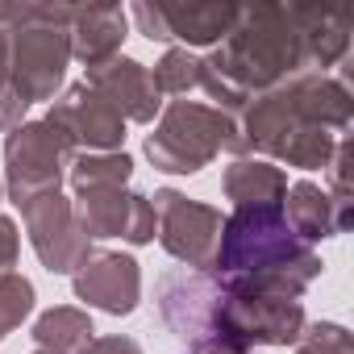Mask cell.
<instances>
[{
	"label": "cell",
	"instance_id": "obj_1",
	"mask_svg": "<svg viewBox=\"0 0 354 354\" xmlns=\"http://www.w3.org/2000/svg\"><path fill=\"white\" fill-rule=\"evenodd\" d=\"M317 275L321 259L288 230L279 205L234 209V217L221 225V246L213 259V279L221 292L296 300Z\"/></svg>",
	"mask_w": 354,
	"mask_h": 354
},
{
	"label": "cell",
	"instance_id": "obj_2",
	"mask_svg": "<svg viewBox=\"0 0 354 354\" xmlns=\"http://www.w3.org/2000/svg\"><path fill=\"white\" fill-rule=\"evenodd\" d=\"M201 63L217 71L225 84H234L242 96H250V92L275 88L288 75H300L308 59L288 5H250V9H238V26L230 30L225 46Z\"/></svg>",
	"mask_w": 354,
	"mask_h": 354
},
{
	"label": "cell",
	"instance_id": "obj_3",
	"mask_svg": "<svg viewBox=\"0 0 354 354\" xmlns=\"http://www.w3.org/2000/svg\"><path fill=\"white\" fill-rule=\"evenodd\" d=\"M217 150L246 154L250 146L230 113L196 104V100H171L158 129L146 138V158L171 175H192V171L209 167L217 158Z\"/></svg>",
	"mask_w": 354,
	"mask_h": 354
},
{
	"label": "cell",
	"instance_id": "obj_4",
	"mask_svg": "<svg viewBox=\"0 0 354 354\" xmlns=\"http://www.w3.org/2000/svg\"><path fill=\"white\" fill-rule=\"evenodd\" d=\"M13 21H21V30H9V88L26 104L50 100L55 88L63 84L71 38L63 26L42 21V5L13 9Z\"/></svg>",
	"mask_w": 354,
	"mask_h": 354
},
{
	"label": "cell",
	"instance_id": "obj_5",
	"mask_svg": "<svg viewBox=\"0 0 354 354\" xmlns=\"http://www.w3.org/2000/svg\"><path fill=\"white\" fill-rule=\"evenodd\" d=\"M300 333H304V308L296 300L221 292L209 342H230L246 350V346H288L300 342Z\"/></svg>",
	"mask_w": 354,
	"mask_h": 354
},
{
	"label": "cell",
	"instance_id": "obj_6",
	"mask_svg": "<svg viewBox=\"0 0 354 354\" xmlns=\"http://www.w3.org/2000/svg\"><path fill=\"white\" fill-rule=\"evenodd\" d=\"M75 146L46 121L38 125H17L5 142V162H9V196L13 205H30L46 192H59L63 167L71 162Z\"/></svg>",
	"mask_w": 354,
	"mask_h": 354
},
{
	"label": "cell",
	"instance_id": "obj_7",
	"mask_svg": "<svg viewBox=\"0 0 354 354\" xmlns=\"http://www.w3.org/2000/svg\"><path fill=\"white\" fill-rule=\"evenodd\" d=\"M154 217H158V242L171 259H180L188 271H213L217 246H221V225L225 217L201 201H188L175 188L154 192Z\"/></svg>",
	"mask_w": 354,
	"mask_h": 354
},
{
	"label": "cell",
	"instance_id": "obj_8",
	"mask_svg": "<svg viewBox=\"0 0 354 354\" xmlns=\"http://www.w3.org/2000/svg\"><path fill=\"white\" fill-rule=\"evenodd\" d=\"M21 217H26L30 242H34V250H38V259H42L46 271H55V275L80 271L84 259L92 254V238L75 221V209H71L67 196L46 192V196L21 205Z\"/></svg>",
	"mask_w": 354,
	"mask_h": 354
},
{
	"label": "cell",
	"instance_id": "obj_9",
	"mask_svg": "<svg viewBox=\"0 0 354 354\" xmlns=\"http://www.w3.org/2000/svg\"><path fill=\"white\" fill-rule=\"evenodd\" d=\"M217 304H221V283L213 279V271L184 267V271H167L158 279V308H162L167 325L180 337H188L192 346L213 337Z\"/></svg>",
	"mask_w": 354,
	"mask_h": 354
},
{
	"label": "cell",
	"instance_id": "obj_10",
	"mask_svg": "<svg viewBox=\"0 0 354 354\" xmlns=\"http://www.w3.org/2000/svg\"><path fill=\"white\" fill-rule=\"evenodd\" d=\"M46 125H55L71 146H88V150H96V154L117 150V146L125 142V117H121L100 92H92L88 84L67 88V92L55 100Z\"/></svg>",
	"mask_w": 354,
	"mask_h": 354
},
{
	"label": "cell",
	"instance_id": "obj_11",
	"mask_svg": "<svg viewBox=\"0 0 354 354\" xmlns=\"http://www.w3.org/2000/svg\"><path fill=\"white\" fill-rule=\"evenodd\" d=\"M75 296L113 317H129L142 296V271L129 254H113V250L96 254L92 250L84 259V267L75 271Z\"/></svg>",
	"mask_w": 354,
	"mask_h": 354
},
{
	"label": "cell",
	"instance_id": "obj_12",
	"mask_svg": "<svg viewBox=\"0 0 354 354\" xmlns=\"http://www.w3.org/2000/svg\"><path fill=\"white\" fill-rule=\"evenodd\" d=\"M88 88L100 92L125 121H154L162 96L154 92V80L142 63L125 59V55H113L109 63L100 67H88Z\"/></svg>",
	"mask_w": 354,
	"mask_h": 354
},
{
	"label": "cell",
	"instance_id": "obj_13",
	"mask_svg": "<svg viewBox=\"0 0 354 354\" xmlns=\"http://www.w3.org/2000/svg\"><path fill=\"white\" fill-rule=\"evenodd\" d=\"M279 213H283L288 230H292L304 246L342 234V230L350 225V217H354V213H350V201H333V196H325V192H321L317 184H308V180H300V184H292V188L283 192Z\"/></svg>",
	"mask_w": 354,
	"mask_h": 354
},
{
	"label": "cell",
	"instance_id": "obj_14",
	"mask_svg": "<svg viewBox=\"0 0 354 354\" xmlns=\"http://www.w3.org/2000/svg\"><path fill=\"white\" fill-rule=\"evenodd\" d=\"M292 21H296V34L304 42V59L308 63H337L350 46V26H354V13L350 9H329V5H288Z\"/></svg>",
	"mask_w": 354,
	"mask_h": 354
},
{
	"label": "cell",
	"instance_id": "obj_15",
	"mask_svg": "<svg viewBox=\"0 0 354 354\" xmlns=\"http://www.w3.org/2000/svg\"><path fill=\"white\" fill-rule=\"evenodd\" d=\"M71 38V55L84 67H100L113 55H121V38H125V9L117 5H96V9H75V21L67 30Z\"/></svg>",
	"mask_w": 354,
	"mask_h": 354
},
{
	"label": "cell",
	"instance_id": "obj_16",
	"mask_svg": "<svg viewBox=\"0 0 354 354\" xmlns=\"http://www.w3.org/2000/svg\"><path fill=\"white\" fill-rule=\"evenodd\" d=\"M292 88V104L304 121L321 125V129H346L350 125V92L337 84V80H325V75H292L288 80Z\"/></svg>",
	"mask_w": 354,
	"mask_h": 354
},
{
	"label": "cell",
	"instance_id": "obj_17",
	"mask_svg": "<svg viewBox=\"0 0 354 354\" xmlns=\"http://www.w3.org/2000/svg\"><path fill=\"white\" fill-rule=\"evenodd\" d=\"M171 38H184L188 46H213L230 38L238 26V5H158Z\"/></svg>",
	"mask_w": 354,
	"mask_h": 354
},
{
	"label": "cell",
	"instance_id": "obj_18",
	"mask_svg": "<svg viewBox=\"0 0 354 354\" xmlns=\"http://www.w3.org/2000/svg\"><path fill=\"white\" fill-rule=\"evenodd\" d=\"M221 184H225V196L234 201V209H259V205H283L288 175L271 162L238 158L234 167H225Z\"/></svg>",
	"mask_w": 354,
	"mask_h": 354
},
{
	"label": "cell",
	"instance_id": "obj_19",
	"mask_svg": "<svg viewBox=\"0 0 354 354\" xmlns=\"http://www.w3.org/2000/svg\"><path fill=\"white\" fill-rule=\"evenodd\" d=\"M129 205H133V192H121V188L75 192V201H71L75 221L84 225V234H88V238H125Z\"/></svg>",
	"mask_w": 354,
	"mask_h": 354
},
{
	"label": "cell",
	"instance_id": "obj_20",
	"mask_svg": "<svg viewBox=\"0 0 354 354\" xmlns=\"http://www.w3.org/2000/svg\"><path fill=\"white\" fill-rule=\"evenodd\" d=\"M92 317L84 308H50L34 321V342L50 354H84L92 346Z\"/></svg>",
	"mask_w": 354,
	"mask_h": 354
},
{
	"label": "cell",
	"instance_id": "obj_21",
	"mask_svg": "<svg viewBox=\"0 0 354 354\" xmlns=\"http://www.w3.org/2000/svg\"><path fill=\"white\" fill-rule=\"evenodd\" d=\"M133 175V162L129 154H117V150H88V154H75L71 158V184L75 192H96V188H125V180Z\"/></svg>",
	"mask_w": 354,
	"mask_h": 354
},
{
	"label": "cell",
	"instance_id": "obj_22",
	"mask_svg": "<svg viewBox=\"0 0 354 354\" xmlns=\"http://www.w3.org/2000/svg\"><path fill=\"white\" fill-rule=\"evenodd\" d=\"M150 80L158 96H188L192 88H201V59L188 50H167L150 71Z\"/></svg>",
	"mask_w": 354,
	"mask_h": 354
},
{
	"label": "cell",
	"instance_id": "obj_23",
	"mask_svg": "<svg viewBox=\"0 0 354 354\" xmlns=\"http://www.w3.org/2000/svg\"><path fill=\"white\" fill-rule=\"evenodd\" d=\"M34 313V283L21 275H0V342Z\"/></svg>",
	"mask_w": 354,
	"mask_h": 354
},
{
	"label": "cell",
	"instance_id": "obj_24",
	"mask_svg": "<svg viewBox=\"0 0 354 354\" xmlns=\"http://www.w3.org/2000/svg\"><path fill=\"white\" fill-rule=\"evenodd\" d=\"M296 354H354V342L342 325L321 321V325H304Z\"/></svg>",
	"mask_w": 354,
	"mask_h": 354
},
{
	"label": "cell",
	"instance_id": "obj_25",
	"mask_svg": "<svg viewBox=\"0 0 354 354\" xmlns=\"http://www.w3.org/2000/svg\"><path fill=\"white\" fill-rule=\"evenodd\" d=\"M154 234H158L154 205H150V196H138V192H133V205H129V225H125V242L146 246V242H154Z\"/></svg>",
	"mask_w": 354,
	"mask_h": 354
},
{
	"label": "cell",
	"instance_id": "obj_26",
	"mask_svg": "<svg viewBox=\"0 0 354 354\" xmlns=\"http://www.w3.org/2000/svg\"><path fill=\"white\" fill-rule=\"evenodd\" d=\"M129 13H133L138 30H142L150 42H154V38H158V42H167V38H171V30H167V21H162V9H158V5H133Z\"/></svg>",
	"mask_w": 354,
	"mask_h": 354
},
{
	"label": "cell",
	"instance_id": "obj_27",
	"mask_svg": "<svg viewBox=\"0 0 354 354\" xmlns=\"http://www.w3.org/2000/svg\"><path fill=\"white\" fill-rule=\"evenodd\" d=\"M26 109H30V104H26L13 88H5V92H0V129H9V133H13V129L21 125Z\"/></svg>",
	"mask_w": 354,
	"mask_h": 354
},
{
	"label": "cell",
	"instance_id": "obj_28",
	"mask_svg": "<svg viewBox=\"0 0 354 354\" xmlns=\"http://www.w3.org/2000/svg\"><path fill=\"white\" fill-rule=\"evenodd\" d=\"M13 263H17V225L0 217V275H9Z\"/></svg>",
	"mask_w": 354,
	"mask_h": 354
},
{
	"label": "cell",
	"instance_id": "obj_29",
	"mask_svg": "<svg viewBox=\"0 0 354 354\" xmlns=\"http://www.w3.org/2000/svg\"><path fill=\"white\" fill-rule=\"evenodd\" d=\"M84 354H142V346L133 337H92Z\"/></svg>",
	"mask_w": 354,
	"mask_h": 354
},
{
	"label": "cell",
	"instance_id": "obj_30",
	"mask_svg": "<svg viewBox=\"0 0 354 354\" xmlns=\"http://www.w3.org/2000/svg\"><path fill=\"white\" fill-rule=\"evenodd\" d=\"M188 354H250V350H238V346H230V342H196Z\"/></svg>",
	"mask_w": 354,
	"mask_h": 354
},
{
	"label": "cell",
	"instance_id": "obj_31",
	"mask_svg": "<svg viewBox=\"0 0 354 354\" xmlns=\"http://www.w3.org/2000/svg\"><path fill=\"white\" fill-rule=\"evenodd\" d=\"M34 354H50V350H34Z\"/></svg>",
	"mask_w": 354,
	"mask_h": 354
}]
</instances>
